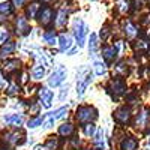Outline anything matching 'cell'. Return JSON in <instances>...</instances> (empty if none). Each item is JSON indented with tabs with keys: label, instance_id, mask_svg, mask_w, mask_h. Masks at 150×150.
<instances>
[{
	"label": "cell",
	"instance_id": "6da1fadb",
	"mask_svg": "<svg viewBox=\"0 0 150 150\" xmlns=\"http://www.w3.org/2000/svg\"><path fill=\"white\" fill-rule=\"evenodd\" d=\"M98 117V112L92 107H80L77 110V120L80 123H89Z\"/></svg>",
	"mask_w": 150,
	"mask_h": 150
},
{
	"label": "cell",
	"instance_id": "7a4b0ae2",
	"mask_svg": "<svg viewBox=\"0 0 150 150\" xmlns=\"http://www.w3.org/2000/svg\"><path fill=\"white\" fill-rule=\"evenodd\" d=\"M74 33H75L77 41H78V45L83 47L84 45V36L87 33V26L83 23V20H75L74 21Z\"/></svg>",
	"mask_w": 150,
	"mask_h": 150
},
{
	"label": "cell",
	"instance_id": "3957f363",
	"mask_svg": "<svg viewBox=\"0 0 150 150\" xmlns=\"http://www.w3.org/2000/svg\"><path fill=\"white\" fill-rule=\"evenodd\" d=\"M65 78H66V69H65L63 66H59V68L53 72L51 77H50L48 84L51 86V87H57L59 84H62V83L65 81Z\"/></svg>",
	"mask_w": 150,
	"mask_h": 150
},
{
	"label": "cell",
	"instance_id": "277c9868",
	"mask_svg": "<svg viewBox=\"0 0 150 150\" xmlns=\"http://www.w3.org/2000/svg\"><path fill=\"white\" fill-rule=\"evenodd\" d=\"M114 119H116V122H119V123H122V125L128 123L129 119H131V111H129V108H126V107L119 108V110L114 112Z\"/></svg>",
	"mask_w": 150,
	"mask_h": 150
},
{
	"label": "cell",
	"instance_id": "5b68a950",
	"mask_svg": "<svg viewBox=\"0 0 150 150\" xmlns=\"http://www.w3.org/2000/svg\"><path fill=\"white\" fill-rule=\"evenodd\" d=\"M90 83H92V74L89 72V74H86L83 78L78 80V84H77V95H78V96H83L84 92H86V89H87V86H89Z\"/></svg>",
	"mask_w": 150,
	"mask_h": 150
},
{
	"label": "cell",
	"instance_id": "8992f818",
	"mask_svg": "<svg viewBox=\"0 0 150 150\" xmlns=\"http://www.w3.org/2000/svg\"><path fill=\"white\" fill-rule=\"evenodd\" d=\"M17 33L21 35V36H26L27 33H30L29 21L24 18V17H18L17 18Z\"/></svg>",
	"mask_w": 150,
	"mask_h": 150
},
{
	"label": "cell",
	"instance_id": "52a82bcc",
	"mask_svg": "<svg viewBox=\"0 0 150 150\" xmlns=\"http://www.w3.org/2000/svg\"><path fill=\"white\" fill-rule=\"evenodd\" d=\"M38 17H39V23L42 26H48V24L53 21V9L51 8H44V9H41Z\"/></svg>",
	"mask_w": 150,
	"mask_h": 150
},
{
	"label": "cell",
	"instance_id": "ba28073f",
	"mask_svg": "<svg viewBox=\"0 0 150 150\" xmlns=\"http://www.w3.org/2000/svg\"><path fill=\"white\" fill-rule=\"evenodd\" d=\"M39 98L42 101V105L45 108H50L51 107V101H53V92L48 90L47 87H42V89L39 90Z\"/></svg>",
	"mask_w": 150,
	"mask_h": 150
},
{
	"label": "cell",
	"instance_id": "9c48e42d",
	"mask_svg": "<svg viewBox=\"0 0 150 150\" xmlns=\"http://www.w3.org/2000/svg\"><path fill=\"white\" fill-rule=\"evenodd\" d=\"M21 135H23V134L18 132V131H15V132H9V134L5 135V143L14 147V146H17L18 143L23 141V140H20V137H21Z\"/></svg>",
	"mask_w": 150,
	"mask_h": 150
},
{
	"label": "cell",
	"instance_id": "30bf717a",
	"mask_svg": "<svg viewBox=\"0 0 150 150\" xmlns=\"http://www.w3.org/2000/svg\"><path fill=\"white\" fill-rule=\"evenodd\" d=\"M116 53H117V51H116L114 47H104V48H102V56H104V59H105L107 63H112V62H114Z\"/></svg>",
	"mask_w": 150,
	"mask_h": 150
},
{
	"label": "cell",
	"instance_id": "8fae6325",
	"mask_svg": "<svg viewBox=\"0 0 150 150\" xmlns=\"http://www.w3.org/2000/svg\"><path fill=\"white\" fill-rule=\"evenodd\" d=\"M59 45H60V51H66L72 47V39L68 35H60L59 36Z\"/></svg>",
	"mask_w": 150,
	"mask_h": 150
},
{
	"label": "cell",
	"instance_id": "7c38bea8",
	"mask_svg": "<svg viewBox=\"0 0 150 150\" xmlns=\"http://www.w3.org/2000/svg\"><path fill=\"white\" fill-rule=\"evenodd\" d=\"M3 120L8 125H15V126H20V125L23 123V116L21 114H8V116H3Z\"/></svg>",
	"mask_w": 150,
	"mask_h": 150
},
{
	"label": "cell",
	"instance_id": "4fadbf2b",
	"mask_svg": "<svg viewBox=\"0 0 150 150\" xmlns=\"http://www.w3.org/2000/svg\"><path fill=\"white\" fill-rule=\"evenodd\" d=\"M110 89L114 92L116 95H122V93H125L126 87H125V83L122 80H114V81H111V87H110Z\"/></svg>",
	"mask_w": 150,
	"mask_h": 150
},
{
	"label": "cell",
	"instance_id": "5bb4252c",
	"mask_svg": "<svg viewBox=\"0 0 150 150\" xmlns=\"http://www.w3.org/2000/svg\"><path fill=\"white\" fill-rule=\"evenodd\" d=\"M149 117H150V114H149V110H143V111L140 112V114H138V117H137L135 125H137L138 128H144L146 125H147Z\"/></svg>",
	"mask_w": 150,
	"mask_h": 150
},
{
	"label": "cell",
	"instance_id": "9a60e30c",
	"mask_svg": "<svg viewBox=\"0 0 150 150\" xmlns=\"http://www.w3.org/2000/svg\"><path fill=\"white\" fill-rule=\"evenodd\" d=\"M98 48H99L98 35H96V33H92V35H90V44H89V51H90V54H92V56H96Z\"/></svg>",
	"mask_w": 150,
	"mask_h": 150
},
{
	"label": "cell",
	"instance_id": "2e32d148",
	"mask_svg": "<svg viewBox=\"0 0 150 150\" xmlns=\"http://www.w3.org/2000/svg\"><path fill=\"white\" fill-rule=\"evenodd\" d=\"M20 68V62L17 59L14 60H8L6 63H5V74H11V72H14Z\"/></svg>",
	"mask_w": 150,
	"mask_h": 150
},
{
	"label": "cell",
	"instance_id": "e0dca14e",
	"mask_svg": "<svg viewBox=\"0 0 150 150\" xmlns=\"http://www.w3.org/2000/svg\"><path fill=\"white\" fill-rule=\"evenodd\" d=\"M15 50V44L14 42H6L3 47H2V50H0V59L2 57H8L12 51Z\"/></svg>",
	"mask_w": 150,
	"mask_h": 150
},
{
	"label": "cell",
	"instance_id": "ac0fdd59",
	"mask_svg": "<svg viewBox=\"0 0 150 150\" xmlns=\"http://www.w3.org/2000/svg\"><path fill=\"white\" fill-rule=\"evenodd\" d=\"M72 132H74V126L71 123H63L59 128V134L63 135V137H69V135H72Z\"/></svg>",
	"mask_w": 150,
	"mask_h": 150
},
{
	"label": "cell",
	"instance_id": "d6986e66",
	"mask_svg": "<svg viewBox=\"0 0 150 150\" xmlns=\"http://www.w3.org/2000/svg\"><path fill=\"white\" fill-rule=\"evenodd\" d=\"M137 140L134 138H126L122 143V150H137Z\"/></svg>",
	"mask_w": 150,
	"mask_h": 150
},
{
	"label": "cell",
	"instance_id": "ffe728a7",
	"mask_svg": "<svg viewBox=\"0 0 150 150\" xmlns=\"http://www.w3.org/2000/svg\"><path fill=\"white\" fill-rule=\"evenodd\" d=\"M39 8H41V6H39V3H38V2H33L32 5H29V8H27V15H29V18H36Z\"/></svg>",
	"mask_w": 150,
	"mask_h": 150
},
{
	"label": "cell",
	"instance_id": "44dd1931",
	"mask_svg": "<svg viewBox=\"0 0 150 150\" xmlns=\"http://www.w3.org/2000/svg\"><path fill=\"white\" fill-rule=\"evenodd\" d=\"M66 18H68V14H66V11H65V9H60V11H59V15H57V21H56V26H57V27H62V26H65V23H66Z\"/></svg>",
	"mask_w": 150,
	"mask_h": 150
},
{
	"label": "cell",
	"instance_id": "7402d4cb",
	"mask_svg": "<svg viewBox=\"0 0 150 150\" xmlns=\"http://www.w3.org/2000/svg\"><path fill=\"white\" fill-rule=\"evenodd\" d=\"M11 12H12L11 5L9 3H2V5H0V20H5V17L9 15Z\"/></svg>",
	"mask_w": 150,
	"mask_h": 150
},
{
	"label": "cell",
	"instance_id": "603a6c76",
	"mask_svg": "<svg viewBox=\"0 0 150 150\" xmlns=\"http://www.w3.org/2000/svg\"><path fill=\"white\" fill-rule=\"evenodd\" d=\"M44 39H45V42H47L48 45H54V44H56V33H54V30L47 32V33L44 35Z\"/></svg>",
	"mask_w": 150,
	"mask_h": 150
},
{
	"label": "cell",
	"instance_id": "cb8c5ba5",
	"mask_svg": "<svg viewBox=\"0 0 150 150\" xmlns=\"http://www.w3.org/2000/svg\"><path fill=\"white\" fill-rule=\"evenodd\" d=\"M95 132H96V126L93 123H86L84 125V134H86V137H93L95 135Z\"/></svg>",
	"mask_w": 150,
	"mask_h": 150
},
{
	"label": "cell",
	"instance_id": "d4e9b609",
	"mask_svg": "<svg viewBox=\"0 0 150 150\" xmlns=\"http://www.w3.org/2000/svg\"><path fill=\"white\" fill-rule=\"evenodd\" d=\"M95 72H96V75H105V72H107L105 63H102V62H95Z\"/></svg>",
	"mask_w": 150,
	"mask_h": 150
},
{
	"label": "cell",
	"instance_id": "484cf974",
	"mask_svg": "<svg viewBox=\"0 0 150 150\" xmlns=\"http://www.w3.org/2000/svg\"><path fill=\"white\" fill-rule=\"evenodd\" d=\"M44 74H45V69L42 66H36L33 71H32V75H33V78L35 80H41L44 77Z\"/></svg>",
	"mask_w": 150,
	"mask_h": 150
},
{
	"label": "cell",
	"instance_id": "4316f807",
	"mask_svg": "<svg viewBox=\"0 0 150 150\" xmlns=\"http://www.w3.org/2000/svg\"><path fill=\"white\" fill-rule=\"evenodd\" d=\"M125 33H126L128 38H134L137 35V29L132 26L131 23H126V24H125Z\"/></svg>",
	"mask_w": 150,
	"mask_h": 150
},
{
	"label": "cell",
	"instance_id": "83f0119b",
	"mask_svg": "<svg viewBox=\"0 0 150 150\" xmlns=\"http://www.w3.org/2000/svg\"><path fill=\"white\" fill-rule=\"evenodd\" d=\"M44 123V117L39 116V117H36V119H30L29 123H27V126L29 128H36V126H39V125Z\"/></svg>",
	"mask_w": 150,
	"mask_h": 150
},
{
	"label": "cell",
	"instance_id": "f1b7e54d",
	"mask_svg": "<svg viewBox=\"0 0 150 150\" xmlns=\"http://www.w3.org/2000/svg\"><path fill=\"white\" fill-rule=\"evenodd\" d=\"M45 147H47V150H54L57 147V138L56 137H50L48 141L45 143Z\"/></svg>",
	"mask_w": 150,
	"mask_h": 150
},
{
	"label": "cell",
	"instance_id": "f546056e",
	"mask_svg": "<svg viewBox=\"0 0 150 150\" xmlns=\"http://www.w3.org/2000/svg\"><path fill=\"white\" fill-rule=\"evenodd\" d=\"M66 112H68V108H66V107H62V108H59L56 112H53V116H54L56 120H57V119H63V117L66 116Z\"/></svg>",
	"mask_w": 150,
	"mask_h": 150
},
{
	"label": "cell",
	"instance_id": "4dcf8cb0",
	"mask_svg": "<svg viewBox=\"0 0 150 150\" xmlns=\"http://www.w3.org/2000/svg\"><path fill=\"white\" fill-rule=\"evenodd\" d=\"M44 120H45V117H44ZM54 116L53 114H50V116H47V120H45V123H44V126L47 128V129H50V128H53V125H54Z\"/></svg>",
	"mask_w": 150,
	"mask_h": 150
},
{
	"label": "cell",
	"instance_id": "1f68e13d",
	"mask_svg": "<svg viewBox=\"0 0 150 150\" xmlns=\"http://www.w3.org/2000/svg\"><path fill=\"white\" fill-rule=\"evenodd\" d=\"M17 92H18V86H17L15 83L11 84V86H9V90H8V95H9V96H14Z\"/></svg>",
	"mask_w": 150,
	"mask_h": 150
},
{
	"label": "cell",
	"instance_id": "d6a6232c",
	"mask_svg": "<svg viewBox=\"0 0 150 150\" xmlns=\"http://www.w3.org/2000/svg\"><path fill=\"white\" fill-rule=\"evenodd\" d=\"M119 6L122 9V12H126L129 9V5H128V0H119Z\"/></svg>",
	"mask_w": 150,
	"mask_h": 150
},
{
	"label": "cell",
	"instance_id": "836d02e7",
	"mask_svg": "<svg viewBox=\"0 0 150 150\" xmlns=\"http://www.w3.org/2000/svg\"><path fill=\"white\" fill-rule=\"evenodd\" d=\"M8 38H9V33H8L6 30H3L2 33H0V42H2V44H5Z\"/></svg>",
	"mask_w": 150,
	"mask_h": 150
},
{
	"label": "cell",
	"instance_id": "e575fe53",
	"mask_svg": "<svg viewBox=\"0 0 150 150\" xmlns=\"http://www.w3.org/2000/svg\"><path fill=\"white\" fill-rule=\"evenodd\" d=\"M66 95H68V86L62 89V93H60V99H62V101L65 99V96H66Z\"/></svg>",
	"mask_w": 150,
	"mask_h": 150
},
{
	"label": "cell",
	"instance_id": "d590c367",
	"mask_svg": "<svg viewBox=\"0 0 150 150\" xmlns=\"http://www.w3.org/2000/svg\"><path fill=\"white\" fill-rule=\"evenodd\" d=\"M24 2H26V0H14V5H15V6H21Z\"/></svg>",
	"mask_w": 150,
	"mask_h": 150
},
{
	"label": "cell",
	"instance_id": "8d00e7d4",
	"mask_svg": "<svg viewBox=\"0 0 150 150\" xmlns=\"http://www.w3.org/2000/svg\"><path fill=\"white\" fill-rule=\"evenodd\" d=\"M3 86H5V80L0 77V87H3Z\"/></svg>",
	"mask_w": 150,
	"mask_h": 150
},
{
	"label": "cell",
	"instance_id": "74e56055",
	"mask_svg": "<svg viewBox=\"0 0 150 150\" xmlns=\"http://www.w3.org/2000/svg\"><path fill=\"white\" fill-rule=\"evenodd\" d=\"M35 150H41V147H36V149H35Z\"/></svg>",
	"mask_w": 150,
	"mask_h": 150
},
{
	"label": "cell",
	"instance_id": "f35d334b",
	"mask_svg": "<svg viewBox=\"0 0 150 150\" xmlns=\"http://www.w3.org/2000/svg\"><path fill=\"white\" fill-rule=\"evenodd\" d=\"M44 2H51V0H44Z\"/></svg>",
	"mask_w": 150,
	"mask_h": 150
},
{
	"label": "cell",
	"instance_id": "ab89813d",
	"mask_svg": "<svg viewBox=\"0 0 150 150\" xmlns=\"http://www.w3.org/2000/svg\"><path fill=\"white\" fill-rule=\"evenodd\" d=\"M149 144H150V141H149Z\"/></svg>",
	"mask_w": 150,
	"mask_h": 150
}]
</instances>
